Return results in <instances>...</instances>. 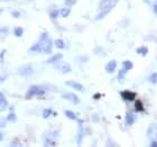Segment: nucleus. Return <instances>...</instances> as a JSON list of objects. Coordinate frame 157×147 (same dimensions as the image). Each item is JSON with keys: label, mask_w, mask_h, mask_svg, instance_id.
I'll return each instance as SVG.
<instances>
[{"label": "nucleus", "mask_w": 157, "mask_h": 147, "mask_svg": "<svg viewBox=\"0 0 157 147\" xmlns=\"http://www.w3.org/2000/svg\"><path fill=\"white\" fill-rule=\"evenodd\" d=\"M11 16L13 18H21V13L19 10H13V11H11Z\"/></svg>", "instance_id": "7c9ffc66"}, {"label": "nucleus", "mask_w": 157, "mask_h": 147, "mask_svg": "<svg viewBox=\"0 0 157 147\" xmlns=\"http://www.w3.org/2000/svg\"><path fill=\"white\" fill-rule=\"evenodd\" d=\"M126 74H127V71H124V69H120V71L118 72V76H117L118 81H119V82H124V78H126Z\"/></svg>", "instance_id": "a878e982"}, {"label": "nucleus", "mask_w": 157, "mask_h": 147, "mask_svg": "<svg viewBox=\"0 0 157 147\" xmlns=\"http://www.w3.org/2000/svg\"><path fill=\"white\" fill-rule=\"evenodd\" d=\"M76 1H78V0H65L64 2H65V6H66V7H69V8H71L72 6H74V5H75Z\"/></svg>", "instance_id": "c756f323"}, {"label": "nucleus", "mask_w": 157, "mask_h": 147, "mask_svg": "<svg viewBox=\"0 0 157 147\" xmlns=\"http://www.w3.org/2000/svg\"><path fill=\"white\" fill-rule=\"evenodd\" d=\"M108 15V13H105V11H100V13L95 16V20H101V19H103L105 16Z\"/></svg>", "instance_id": "c85d7f7f"}, {"label": "nucleus", "mask_w": 157, "mask_h": 147, "mask_svg": "<svg viewBox=\"0 0 157 147\" xmlns=\"http://www.w3.org/2000/svg\"><path fill=\"white\" fill-rule=\"evenodd\" d=\"M120 95H121V98L124 99V100H126V101H134L135 99H136V93L132 91H129V90L121 91Z\"/></svg>", "instance_id": "9d476101"}, {"label": "nucleus", "mask_w": 157, "mask_h": 147, "mask_svg": "<svg viewBox=\"0 0 157 147\" xmlns=\"http://www.w3.org/2000/svg\"><path fill=\"white\" fill-rule=\"evenodd\" d=\"M64 114L66 116V118H69L70 120H78V116L74 111L72 110H65L64 111Z\"/></svg>", "instance_id": "dca6fc26"}, {"label": "nucleus", "mask_w": 157, "mask_h": 147, "mask_svg": "<svg viewBox=\"0 0 157 147\" xmlns=\"http://www.w3.org/2000/svg\"><path fill=\"white\" fill-rule=\"evenodd\" d=\"M13 33L15 36L19 38V37H21L24 35V28L23 27H15L13 30Z\"/></svg>", "instance_id": "aec40b11"}, {"label": "nucleus", "mask_w": 157, "mask_h": 147, "mask_svg": "<svg viewBox=\"0 0 157 147\" xmlns=\"http://www.w3.org/2000/svg\"><path fill=\"white\" fill-rule=\"evenodd\" d=\"M11 145H13V146H19L20 143H19V141H13V143H11Z\"/></svg>", "instance_id": "c9c22d12"}, {"label": "nucleus", "mask_w": 157, "mask_h": 147, "mask_svg": "<svg viewBox=\"0 0 157 147\" xmlns=\"http://www.w3.org/2000/svg\"><path fill=\"white\" fill-rule=\"evenodd\" d=\"M65 84L69 85L70 88L74 89L75 91H78V92L84 91V87H83V84H81V83L78 81H74V80H69V81H66Z\"/></svg>", "instance_id": "6e6552de"}, {"label": "nucleus", "mask_w": 157, "mask_h": 147, "mask_svg": "<svg viewBox=\"0 0 157 147\" xmlns=\"http://www.w3.org/2000/svg\"><path fill=\"white\" fill-rule=\"evenodd\" d=\"M119 0H101L99 2V10L100 11H105V13H110L116 6Z\"/></svg>", "instance_id": "7ed1b4c3"}, {"label": "nucleus", "mask_w": 157, "mask_h": 147, "mask_svg": "<svg viewBox=\"0 0 157 147\" xmlns=\"http://www.w3.org/2000/svg\"><path fill=\"white\" fill-rule=\"evenodd\" d=\"M136 52H137V54H139V55H141V56H146L148 54V48L146 46H139V47L136 49Z\"/></svg>", "instance_id": "6ab92c4d"}, {"label": "nucleus", "mask_w": 157, "mask_h": 147, "mask_svg": "<svg viewBox=\"0 0 157 147\" xmlns=\"http://www.w3.org/2000/svg\"><path fill=\"white\" fill-rule=\"evenodd\" d=\"M54 69L57 70L59 72L63 73V74H66V73H70L72 71V68L70 65V63L65 62V61H59V62L54 63Z\"/></svg>", "instance_id": "20e7f679"}, {"label": "nucleus", "mask_w": 157, "mask_h": 147, "mask_svg": "<svg viewBox=\"0 0 157 147\" xmlns=\"http://www.w3.org/2000/svg\"><path fill=\"white\" fill-rule=\"evenodd\" d=\"M49 17H51L53 20L57 19V18L59 17V10H53V11H51V14H49Z\"/></svg>", "instance_id": "cd10ccee"}, {"label": "nucleus", "mask_w": 157, "mask_h": 147, "mask_svg": "<svg viewBox=\"0 0 157 147\" xmlns=\"http://www.w3.org/2000/svg\"><path fill=\"white\" fill-rule=\"evenodd\" d=\"M37 42H38L39 45H40V53H43V54H51V53H52L54 43H53L52 38H51V36L48 35V33L44 32V33L40 34Z\"/></svg>", "instance_id": "f257e3e1"}, {"label": "nucleus", "mask_w": 157, "mask_h": 147, "mask_svg": "<svg viewBox=\"0 0 157 147\" xmlns=\"http://www.w3.org/2000/svg\"><path fill=\"white\" fill-rule=\"evenodd\" d=\"M19 74L21 75V76H24V78H28V76H30V75H33L34 74L33 66L25 65V66H23V68H20Z\"/></svg>", "instance_id": "1a4fd4ad"}, {"label": "nucleus", "mask_w": 157, "mask_h": 147, "mask_svg": "<svg viewBox=\"0 0 157 147\" xmlns=\"http://www.w3.org/2000/svg\"><path fill=\"white\" fill-rule=\"evenodd\" d=\"M6 119H7V121H8V122H16L17 116H16V114H15L13 111H10L9 114H7Z\"/></svg>", "instance_id": "412c9836"}, {"label": "nucleus", "mask_w": 157, "mask_h": 147, "mask_svg": "<svg viewBox=\"0 0 157 147\" xmlns=\"http://www.w3.org/2000/svg\"><path fill=\"white\" fill-rule=\"evenodd\" d=\"M84 138V127H83V120H78V134H76V144L81 145L82 141Z\"/></svg>", "instance_id": "423d86ee"}, {"label": "nucleus", "mask_w": 157, "mask_h": 147, "mask_svg": "<svg viewBox=\"0 0 157 147\" xmlns=\"http://www.w3.org/2000/svg\"><path fill=\"white\" fill-rule=\"evenodd\" d=\"M135 110L137 111V112H143L145 110L144 105H143V102L140 100H137V101L135 102Z\"/></svg>", "instance_id": "5701e85b"}, {"label": "nucleus", "mask_w": 157, "mask_h": 147, "mask_svg": "<svg viewBox=\"0 0 157 147\" xmlns=\"http://www.w3.org/2000/svg\"><path fill=\"white\" fill-rule=\"evenodd\" d=\"M5 54H6V49H3L1 54H0V62H2L3 61V57H5Z\"/></svg>", "instance_id": "473e14b6"}, {"label": "nucleus", "mask_w": 157, "mask_h": 147, "mask_svg": "<svg viewBox=\"0 0 157 147\" xmlns=\"http://www.w3.org/2000/svg\"><path fill=\"white\" fill-rule=\"evenodd\" d=\"M42 116H43V118L44 119H47L48 117H51V116H53V114H54V111L52 110V109H49V108H46V109H44L43 110V112H42Z\"/></svg>", "instance_id": "b1692460"}, {"label": "nucleus", "mask_w": 157, "mask_h": 147, "mask_svg": "<svg viewBox=\"0 0 157 147\" xmlns=\"http://www.w3.org/2000/svg\"><path fill=\"white\" fill-rule=\"evenodd\" d=\"M46 93V89L42 85H32L26 92V98H34V97H42Z\"/></svg>", "instance_id": "f03ea898"}, {"label": "nucleus", "mask_w": 157, "mask_h": 147, "mask_svg": "<svg viewBox=\"0 0 157 147\" xmlns=\"http://www.w3.org/2000/svg\"><path fill=\"white\" fill-rule=\"evenodd\" d=\"M153 13L157 16V0H155L154 3H153Z\"/></svg>", "instance_id": "2f4dec72"}, {"label": "nucleus", "mask_w": 157, "mask_h": 147, "mask_svg": "<svg viewBox=\"0 0 157 147\" xmlns=\"http://www.w3.org/2000/svg\"><path fill=\"white\" fill-rule=\"evenodd\" d=\"M132 68H134V64H132V62L131 61H124L122 62V69L124 70V71H130V70H132Z\"/></svg>", "instance_id": "a211bd4d"}, {"label": "nucleus", "mask_w": 157, "mask_h": 147, "mask_svg": "<svg viewBox=\"0 0 157 147\" xmlns=\"http://www.w3.org/2000/svg\"><path fill=\"white\" fill-rule=\"evenodd\" d=\"M62 98L69 100L70 102H72V103H74V105H78V103H80V99H78V97L75 95V93H73V92H65V93H63Z\"/></svg>", "instance_id": "0eeeda50"}, {"label": "nucleus", "mask_w": 157, "mask_h": 147, "mask_svg": "<svg viewBox=\"0 0 157 147\" xmlns=\"http://www.w3.org/2000/svg\"><path fill=\"white\" fill-rule=\"evenodd\" d=\"M61 60H63V54L62 53H56V54L51 56L46 62L48 63V64H54V63L59 62V61H61Z\"/></svg>", "instance_id": "ddd939ff"}, {"label": "nucleus", "mask_w": 157, "mask_h": 147, "mask_svg": "<svg viewBox=\"0 0 157 147\" xmlns=\"http://www.w3.org/2000/svg\"><path fill=\"white\" fill-rule=\"evenodd\" d=\"M2 11H3V9H2V8H0V15L2 14Z\"/></svg>", "instance_id": "ea45409f"}, {"label": "nucleus", "mask_w": 157, "mask_h": 147, "mask_svg": "<svg viewBox=\"0 0 157 147\" xmlns=\"http://www.w3.org/2000/svg\"><path fill=\"white\" fill-rule=\"evenodd\" d=\"M8 107V101L2 92H0V111L5 110Z\"/></svg>", "instance_id": "4468645a"}, {"label": "nucleus", "mask_w": 157, "mask_h": 147, "mask_svg": "<svg viewBox=\"0 0 157 147\" xmlns=\"http://www.w3.org/2000/svg\"><path fill=\"white\" fill-rule=\"evenodd\" d=\"M56 145V141L54 138H51V137H46L45 141H44V146H55Z\"/></svg>", "instance_id": "393cba45"}, {"label": "nucleus", "mask_w": 157, "mask_h": 147, "mask_svg": "<svg viewBox=\"0 0 157 147\" xmlns=\"http://www.w3.org/2000/svg\"><path fill=\"white\" fill-rule=\"evenodd\" d=\"M70 14H71V9H70L69 7H64V8L59 10V17H62V18L69 17Z\"/></svg>", "instance_id": "f3484780"}, {"label": "nucleus", "mask_w": 157, "mask_h": 147, "mask_svg": "<svg viewBox=\"0 0 157 147\" xmlns=\"http://www.w3.org/2000/svg\"><path fill=\"white\" fill-rule=\"evenodd\" d=\"M1 1H6V2H10V1H15V0H1Z\"/></svg>", "instance_id": "58836bf2"}, {"label": "nucleus", "mask_w": 157, "mask_h": 147, "mask_svg": "<svg viewBox=\"0 0 157 147\" xmlns=\"http://www.w3.org/2000/svg\"><path fill=\"white\" fill-rule=\"evenodd\" d=\"M29 52H32V53H40V45H39L38 42L34 43L33 45L30 46Z\"/></svg>", "instance_id": "4be33fe9"}, {"label": "nucleus", "mask_w": 157, "mask_h": 147, "mask_svg": "<svg viewBox=\"0 0 157 147\" xmlns=\"http://www.w3.org/2000/svg\"><path fill=\"white\" fill-rule=\"evenodd\" d=\"M5 138V135H3V131H0V141H3Z\"/></svg>", "instance_id": "e433bc0d"}, {"label": "nucleus", "mask_w": 157, "mask_h": 147, "mask_svg": "<svg viewBox=\"0 0 157 147\" xmlns=\"http://www.w3.org/2000/svg\"><path fill=\"white\" fill-rule=\"evenodd\" d=\"M101 98V95H100V93H95L94 95H93V99H95V100H97V99H100Z\"/></svg>", "instance_id": "f704fd0d"}, {"label": "nucleus", "mask_w": 157, "mask_h": 147, "mask_svg": "<svg viewBox=\"0 0 157 147\" xmlns=\"http://www.w3.org/2000/svg\"><path fill=\"white\" fill-rule=\"evenodd\" d=\"M116 69H117V62H116L115 60H111V61H109L105 66V72L109 73V74H112V73L115 72Z\"/></svg>", "instance_id": "9b49d317"}, {"label": "nucleus", "mask_w": 157, "mask_h": 147, "mask_svg": "<svg viewBox=\"0 0 157 147\" xmlns=\"http://www.w3.org/2000/svg\"><path fill=\"white\" fill-rule=\"evenodd\" d=\"M53 43H54V45H55L56 48H59V49H64V48H65V42H64L62 38L55 39Z\"/></svg>", "instance_id": "2eb2a0df"}, {"label": "nucleus", "mask_w": 157, "mask_h": 147, "mask_svg": "<svg viewBox=\"0 0 157 147\" xmlns=\"http://www.w3.org/2000/svg\"><path fill=\"white\" fill-rule=\"evenodd\" d=\"M148 82L151 83V84H157V72H154L153 74L149 75V78H148Z\"/></svg>", "instance_id": "bb28decb"}, {"label": "nucleus", "mask_w": 157, "mask_h": 147, "mask_svg": "<svg viewBox=\"0 0 157 147\" xmlns=\"http://www.w3.org/2000/svg\"><path fill=\"white\" fill-rule=\"evenodd\" d=\"M151 147H157V141H151Z\"/></svg>", "instance_id": "72a5a7b5"}, {"label": "nucleus", "mask_w": 157, "mask_h": 147, "mask_svg": "<svg viewBox=\"0 0 157 147\" xmlns=\"http://www.w3.org/2000/svg\"><path fill=\"white\" fill-rule=\"evenodd\" d=\"M124 121H126V125L127 126H132L136 121V116L132 112H127L126 114V117H124Z\"/></svg>", "instance_id": "f8f14e48"}, {"label": "nucleus", "mask_w": 157, "mask_h": 147, "mask_svg": "<svg viewBox=\"0 0 157 147\" xmlns=\"http://www.w3.org/2000/svg\"><path fill=\"white\" fill-rule=\"evenodd\" d=\"M146 135L149 141H157V124L156 122H151L147 128Z\"/></svg>", "instance_id": "39448f33"}, {"label": "nucleus", "mask_w": 157, "mask_h": 147, "mask_svg": "<svg viewBox=\"0 0 157 147\" xmlns=\"http://www.w3.org/2000/svg\"><path fill=\"white\" fill-rule=\"evenodd\" d=\"M3 81H5V76H0V84H1Z\"/></svg>", "instance_id": "4c0bfd02"}]
</instances>
